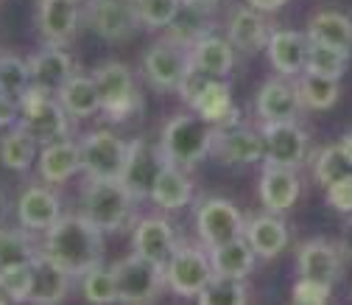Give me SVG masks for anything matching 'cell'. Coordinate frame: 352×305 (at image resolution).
I'll list each match as a JSON object with an SVG mask.
<instances>
[{
  "instance_id": "cell-1",
  "label": "cell",
  "mask_w": 352,
  "mask_h": 305,
  "mask_svg": "<svg viewBox=\"0 0 352 305\" xmlns=\"http://www.w3.org/2000/svg\"><path fill=\"white\" fill-rule=\"evenodd\" d=\"M104 233L84 219L81 213H70L45 230V241H42L39 252L48 255L54 264L67 269L73 277H81L84 272H90L93 266L101 264L104 257Z\"/></svg>"
},
{
  "instance_id": "cell-2",
  "label": "cell",
  "mask_w": 352,
  "mask_h": 305,
  "mask_svg": "<svg viewBox=\"0 0 352 305\" xmlns=\"http://www.w3.org/2000/svg\"><path fill=\"white\" fill-rule=\"evenodd\" d=\"M138 199L120 180H87L81 188V215L90 219L101 233L123 230L135 215Z\"/></svg>"
},
{
  "instance_id": "cell-3",
  "label": "cell",
  "mask_w": 352,
  "mask_h": 305,
  "mask_svg": "<svg viewBox=\"0 0 352 305\" xmlns=\"http://www.w3.org/2000/svg\"><path fill=\"white\" fill-rule=\"evenodd\" d=\"M215 126L207 123L201 115H173L162 126L160 146L170 165L193 168L207 154H212Z\"/></svg>"
},
{
  "instance_id": "cell-4",
  "label": "cell",
  "mask_w": 352,
  "mask_h": 305,
  "mask_svg": "<svg viewBox=\"0 0 352 305\" xmlns=\"http://www.w3.org/2000/svg\"><path fill=\"white\" fill-rule=\"evenodd\" d=\"M17 104H20L17 126L25 129V132L36 140V146H48V143H56V140L67 138L70 112L62 107V101L54 93L31 84Z\"/></svg>"
},
{
  "instance_id": "cell-5",
  "label": "cell",
  "mask_w": 352,
  "mask_h": 305,
  "mask_svg": "<svg viewBox=\"0 0 352 305\" xmlns=\"http://www.w3.org/2000/svg\"><path fill=\"white\" fill-rule=\"evenodd\" d=\"M112 275L120 305H151L160 297V291L168 286L165 266L140 255L120 257L118 264H112Z\"/></svg>"
},
{
  "instance_id": "cell-6",
  "label": "cell",
  "mask_w": 352,
  "mask_h": 305,
  "mask_svg": "<svg viewBox=\"0 0 352 305\" xmlns=\"http://www.w3.org/2000/svg\"><path fill=\"white\" fill-rule=\"evenodd\" d=\"M98 93H101V109L109 115V120H129L135 112L143 109V98L138 93L135 73L123 62H104L93 73Z\"/></svg>"
},
{
  "instance_id": "cell-7",
  "label": "cell",
  "mask_w": 352,
  "mask_h": 305,
  "mask_svg": "<svg viewBox=\"0 0 352 305\" xmlns=\"http://www.w3.org/2000/svg\"><path fill=\"white\" fill-rule=\"evenodd\" d=\"M212 277H215V269H212L210 252L185 241H179V246L173 249V255L165 264L168 288L179 297H199Z\"/></svg>"
},
{
  "instance_id": "cell-8",
  "label": "cell",
  "mask_w": 352,
  "mask_h": 305,
  "mask_svg": "<svg viewBox=\"0 0 352 305\" xmlns=\"http://www.w3.org/2000/svg\"><path fill=\"white\" fill-rule=\"evenodd\" d=\"M165 165H168V157H165L160 143H151V140H143V138L129 140V154H126L120 182L129 188V193L138 202L151 199L154 182L160 180Z\"/></svg>"
},
{
  "instance_id": "cell-9",
  "label": "cell",
  "mask_w": 352,
  "mask_h": 305,
  "mask_svg": "<svg viewBox=\"0 0 352 305\" xmlns=\"http://www.w3.org/2000/svg\"><path fill=\"white\" fill-rule=\"evenodd\" d=\"M126 154V140L107 129H96L81 140V171L87 173V180H120Z\"/></svg>"
},
{
  "instance_id": "cell-10",
  "label": "cell",
  "mask_w": 352,
  "mask_h": 305,
  "mask_svg": "<svg viewBox=\"0 0 352 305\" xmlns=\"http://www.w3.org/2000/svg\"><path fill=\"white\" fill-rule=\"evenodd\" d=\"M196 230H199V241L207 249H212L218 244L241 238L246 233V222L230 199L212 196V199H204L196 210Z\"/></svg>"
},
{
  "instance_id": "cell-11",
  "label": "cell",
  "mask_w": 352,
  "mask_h": 305,
  "mask_svg": "<svg viewBox=\"0 0 352 305\" xmlns=\"http://www.w3.org/2000/svg\"><path fill=\"white\" fill-rule=\"evenodd\" d=\"M190 65V48L173 42L170 36L157 39L143 56V76L154 90H176Z\"/></svg>"
},
{
  "instance_id": "cell-12",
  "label": "cell",
  "mask_w": 352,
  "mask_h": 305,
  "mask_svg": "<svg viewBox=\"0 0 352 305\" xmlns=\"http://www.w3.org/2000/svg\"><path fill=\"white\" fill-rule=\"evenodd\" d=\"M87 23L107 42H126L143 25L135 0H90Z\"/></svg>"
},
{
  "instance_id": "cell-13",
  "label": "cell",
  "mask_w": 352,
  "mask_h": 305,
  "mask_svg": "<svg viewBox=\"0 0 352 305\" xmlns=\"http://www.w3.org/2000/svg\"><path fill=\"white\" fill-rule=\"evenodd\" d=\"M260 132H263V140H266V162L269 165L299 168L307 160L311 140H307V132L296 120L263 123Z\"/></svg>"
},
{
  "instance_id": "cell-14",
  "label": "cell",
  "mask_w": 352,
  "mask_h": 305,
  "mask_svg": "<svg viewBox=\"0 0 352 305\" xmlns=\"http://www.w3.org/2000/svg\"><path fill=\"white\" fill-rule=\"evenodd\" d=\"M344 260L346 257L341 252V244L330 238H311L296 249V272L299 277L336 286L344 272Z\"/></svg>"
},
{
  "instance_id": "cell-15",
  "label": "cell",
  "mask_w": 352,
  "mask_h": 305,
  "mask_svg": "<svg viewBox=\"0 0 352 305\" xmlns=\"http://www.w3.org/2000/svg\"><path fill=\"white\" fill-rule=\"evenodd\" d=\"M212 154L221 162L252 165V162L266 160V140H263L260 129H252L243 123H230V126L215 129Z\"/></svg>"
},
{
  "instance_id": "cell-16",
  "label": "cell",
  "mask_w": 352,
  "mask_h": 305,
  "mask_svg": "<svg viewBox=\"0 0 352 305\" xmlns=\"http://www.w3.org/2000/svg\"><path fill=\"white\" fill-rule=\"evenodd\" d=\"M73 275L67 269H62L59 264H54V260L48 255H36L31 260V291H28V302L31 305H59L70 286H73Z\"/></svg>"
},
{
  "instance_id": "cell-17",
  "label": "cell",
  "mask_w": 352,
  "mask_h": 305,
  "mask_svg": "<svg viewBox=\"0 0 352 305\" xmlns=\"http://www.w3.org/2000/svg\"><path fill=\"white\" fill-rule=\"evenodd\" d=\"M17 222L23 230H51L62 219V202L45 185H28L17 199Z\"/></svg>"
},
{
  "instance_id": "cell-18",
  "label": "cell",
  "mask_w": 352,
  "mask_h": 305,
  "mask_svg": "<svg viewBox=\"0 0 352 305\" xmlns=\"http://www.w3.org/2000/svg\"><path fill=\"white\" fill-rule=\"evenodd\" d=\"M254 109L263 123H283V120H296L302 101L296 93V84H291L285 76L269 78L266 84L257 90Z\"/></svg>"
},
{
  "instance_id": "cell-19",
  "label": "cell",
  "mask_w": 352,
  "mask_h": 305,
  "mask_svg": "<svg viewBox=\"0 0 352 305\" xmlns=\"http://www.w3.org/2000/svg\"><path fill=\"white\" fill-rule=\"evenodd\" d=\"M36 28L45 39V45L65 48L76 39L78 31V9L70 0H39Z\"/></svg>"
},
{
  "instance_id": "cell-20",
  "label": "cell",
  "mask_w": 352,
  "mask_h": 305,
  "mask_svg": "<svg viewBox=\"0 0 352 305\" xmlns=\"http://www.w3.org/2000/svg\"><path fill=\"white\" fill-rule=\"evenodd\" d=\"M131 246H135V255L148 257L154 264H168V257L173 255V249L179 246V238H176V230L170 222L160 219V215H148V219H140L135 224V233H131Z\"/></svg>"
},
{
  "instance_id": "cell-21",
  "label": "cell",
  "mask_w": 352,
  "mask_h": 305,
  "mask_svg": "<svg viewBox=\"0 0 352 305\" xmlns=\"http://www.w3.org/2000/svg\"><path fill=\"white\" fill-rule=\"evenodd\" d=\"M302 193V182L296 177V168H283V165H269L260 173V202L266 213H288Z\"/></svg>"
},
{
  "instance_id": "cell-22",
  "label": "cell",
  "mask_w": 352,
  "mask_h": 305,
  "mask_svg": "<svg viewBox=\"0 0 352 305\" xmlns=\"http://www.w3.org/2000/svg\"><path fill=\"white\" fill-rule=\"evenodd\" d=\"M307 48H311V39L302 31H272L266 42V56L280 76L296 78L299 73H305Z\"/></svg>"
},
{
  "instance_id": "cell-23",
  "label": "cell",
  "mask_w": 352,
  "mask_h": 305,
  "mask_svg": "<svg viewBox=\"0 0 352 305\" xmlns=\"http://www.w3.org/2000/svg\"><path fill=\"white\" fill-rule=\"evenodd\" d=\"M272 31L263 20V14L254 9V6H235L230 12V20H227V39L232 45L243 54H257L266 48Z\"/></svg>"
},
{
  "instance_id": "cell-24",
  "label": "cell",
  "mask_w": 352,
  "mask_h": 305,
  "mask_svg": "<svg viewBox=\"0 0 352 305\" xmlns=\"http://www.w3.org/2000/svg\"><path fill=\"white\" fill-rule=\"evenodd\" d=\"M36 168H39L42 182H48V185L67 182L73 173L81 171V143H73L65 138V140L42 146L36 157Z\"/></svg>"
},
{
  "instance_id": "cell-25",
  "label": "cell",
  "mask_w": 352,
  "mask_h": 305,
  "mask_svg": "<svg viewBox=\"0 0 352 305\" xmlns=\"http://www.w3.org/2000/svg\"><path fill=\"white\" fill-rule=\"evenodd\" d=\"M28 70H31V84L34 87H42L48 93H59V87L76 73L73 70V59L65 48H56V45H45L39 54H34L28 59Z\"/></svg>"
},
{
  "instance_id": "cell-26",
  "label": "cell",
  "mask_w": 352,
  "mask_h": 305,
  "mask_svg": "<svg viewBox=\"0 0 352 305\" xmlns=\"http://www.w3.org/2000/svg\"><path fill=\"white\" fill-rule=\"evenodd\" d=\"M246 241L257 252V257L272 260L288 246V227L277 213H263L246 222Z\"/></svg>"
},
{
  "instance_id": "cell-27",
  "label": "cell",
  "mask_w": 352,
  "mask_h": 305,
  "mask_svg": "<svg viewBox=\"0 0 352 305\" xmlns=\"http://www.w3.org/2000/svg\"><path fill=\"white\" fill-rule=\"evenodd\" d=\"M210 252V260H212V269L215 275L221 277H235V280H246L257 264V252L252 249V244L246 241V235L241 238H232L227 244H218Z\"/></svg>"
},
{
  "instance_id": "cell-28",
  "label": "cell",
  "mask_w": 352,
  "mask_h": 305,
  "mask_svg": "<svg viewBox=\"0 0 352 305\" xmlns=\"http://www.w3.org/2000/svg\"><path fill=\"white\" fill-rule=\"evenodd\" d=\"M190 62L215 78H227L235 65V45L227 36H218L212 31L190 48Z\"/></svg>"
},
{
  "instance_id": "cell-29",
  "label": "cell",
  "mask_w": 352,
  "mask_h": 305,
  "mask_svg": "<svg viewBox=\"0 0 352 305\" xmlns=\"http://www.w3.org/2000/svg\"><path fill=\"white\" fill-rule=\"evenodd\" d=\"M56 98L62 101V107L70 112V118H90L101 109V93L93 76H81L73 73L62 87Z\"/></svg>"
},
{
  "instance_id": "cell-30",
  "label": "cell",
  "mask_w": 352,
  "mask_h": 305,
  "mask_svg": "<svg viewBox=\"0 0 352 305\" xmlns=\"http://www.w3.org/2000/svg\"><path fill=\"white\" fill-rule=\"evenodd\" d=\"M190 199H193V182L185 173V168L168 162L165 171L160 173V180L154 182L151 202L162 210H182L190 204Z\"/></svg>"
},
{
  "instance_id": "cell-31",
  "label": "cell",
  "mask_w": 352,
  "mask_h": 305,
  "mask_svg": "<svg viewBox=\"0 0 352 305\" xmlns=\"http://www.w3.org/2000/svg\"><path fill=\"white\" fill-rule=\"evenodd\" d=\"M305 34L311 42H322V45L352 51V20L341 12H333V9L316 12L311 20H307Z\"/></svg>"
},
{
  "instance_id": "cell-32",
  "label": "cell",
  "mask_w": 352,
  "mask_h": 305,
  "mask_svg": "<svg viewBox=\"0 0 352 305\" xmlns=\"http://www.w3.org/2000/svg\"><path fill=\"white\" fill-rule=\"evenodd\" d=\"M193 112L201 115L207 123H212L215 129L238 123V112L232 107V93H230V84L224 78H215L207 90L201 93V98L193 104Z\"/></svg>"
},
{
  "instance_id": "cell-33",
  "label": "cell",
  "mask_w": 352,
  "mask_h": 305,
  "mask_svg": "<svg viewBox=\"0 0 352 305\" xmlns=\"http://www.w3.org/2000/svg\"><path fill=\"white\" fill-rule=\"evenodd\" d=\"M210 9H212V6L182 3L179 14H176L173 23L168 25V36H170L173 42H179V45H185V48H193L199 39H204L207 34H212Z\"/></svg>"
},
{
  "instance_id": "cell-34",
  "label": "cell",
  "mask_w": 352,
  "mask_h": 305,
  "mask_svg": "<svg viewBox=\"0 0 352 305\" xmlns=\"http://www.w3.org/2000/svg\"><path fill=\"white\" fill-rule=\"evenodd\" d=\"M341 78H330V76H316V73H299L296 76V93L302 101V109H330L336 107L338 96H341Z\"/></svg>"
},
{
  "instance_id": "cell-35",
  "label": "cell",
  "mask_w": 352,
  "mask_h": 305,
  "mask_svg": "<svg viewBox=\"0 0 352 305\" xmlns=\"http://www.w3.org/2000/svg\"><path fill=\"white\" fill-rule=\"evenodd\" d=\"M36 157V140L20 126H12L9 132L0 138V162L9 171H28Z\"/></svg>"
},
{
  "instance_id": "cell-36",
  "label": "cell",
  "mask_w": 352,
  "mask_h": 305,
  "mask_svg": "<svg viewBox=\"0 0 352 305\" xmlns=\"http://www.w3.org/2000/svg\"><path fill=\"white\" fill-rule=\"evenodd\" d=\"M39 255V249H34V244L28 241V230H0V272L3 269H14V266H25Z\"/></svg>"
},
{
  "instance_id": "cell-37",
  "label": "cell",
  "mask_w": 352,
  "mask_h": 305,
  "mask_svg": "<svg viewBox=\"0 0 352 305\" xmlns=\"http://www.w3.org/2000/svg\"><path fill=\"white\" fill-rule=\"evenodd\" d=\"M352 51L344 48H333V45H322V42H311L307 48V59H305V70L316 73V76H330V78H341L346 70Z\"/></svg>"
},
{
  "instance_id": "cell-38",
  "label": "cell",
  "mask_w": 352,
  "mask_h": 305,
  "mask_svg": "<svg viewBox=\"0 0 352 305\" xmlns=\"http://www.w3.org/2000/svg\"><path fill=\"white\" fill-rule=\"evenodd\" d=\"M78 280H81V294L90 305H112V302H118V286H115L112 266L98 264L90 272H84Z\"/></svg>"
},
{
  "instance_id": "cell-39",
  "label": "cell",
  "mask_w": 352,
  "mask_h": 305,
  "mask_svg": "<svg viewBox=\"0 0 352 305\" xmlns=\"http://www.w3.org/2000/svg\"><path fill=\"white\" fill-rule=\"evenodd\" d=\"M349 173H352V162L344 157V151H341L338 143L324 146V149L314 157V177H316V182H319L324 191H327L330 185H336L338 180L349 177Z\"/></svg>"
},
{
  "instance_id": "cell-40",
  "label": "cell",
  "mask_w": 352,
  "mask_h": 305,
  "mask_svg": "<svg viewBox=\"0 0 352 305\" xmlns=\"http://www.w3.org/2000/svg\"><path fill=\"white\" fill-rule=\"evenodd\" d=\"M28 87H31L28 62L14 54H0V93L20 101Z\"/></svg>"
},
{
  "instance_id": "cell-41",
  "label": "cell",
  "mask_w": 352,
  "mask_h": 305,
  "mask_svg": "<svg viewBox=\"0 0 352 305\" xmlns=\"http://www.w3.org/2000/svg\"><path fill=\"white\" fill-rule=\"evenodd\" d=\"M196 299H199V305H246L249 297H246L243 280L215 275V277L201 288V294H199Z\"/></svg>"
},
{
  "instance_id": "cell-42",
  "label": "cell",
  "mask_w": 352,
  "mask_h": 305,
  "mask_svg": "<svg viewBox=\"0 0 352 305\" xmlns=\"http://www.w3.org/2000/svg\"><path fill=\"white\" fill-rule=\"evenodd\" d=\"M185 0H135L140 23L148 28H168L173 17L179 14Z\"/></svg>"
},
{
  "instance_id": "cell-43",
  "label": "cell",
  "mask_w": 352,
  "mask_h": 305,
  "mask_svg": "<svg viewBox=\"0 0 352 305\" xmlns=\"http://www.w3.org/2000/svg\"><path fill=\"white\" fill-rule=\"evenodd\" d=\"M215 81V76H210V73H204L199 65H188V70H185V76H182V81H179V87H176V93H179V98L193 109V104L201 98V93L207 90V87Z\"/></svg>"
},
{
  "instance_id": "cell-44",
  "label": "cell",
  "mask_w": 352,
  "mask_h": 305,
  "mask_svg": "<svg viewBox=\"0 0 352 305\" xmlns=\"http://www.w3.org/2000/svg\"><path fill=\"white\" fill-rule=\"evenodd\" d=\"M0 288H3L12 302H28V291H31V264L25 266H14V269H3L0 272Z\"/></svg>"
},
{
  "instance_id": "cell-45",
  "label": "cell",
  "mask_w": 352,
  "mask_h": 305,
  "mask_svg": "<svg viewBox=\"0 0 352 305\" xmlns=\"http://www.w3.org/2000/svg\"><path fill=\"white\" fill-rule=\"evenodd\" d=\"M330 291L333 286L319 283V280H307L299 277L294 283V302H311V305H327L330 302Z\"/></svg>"
},
{
  "instance_id": "cell-46",
  "label": "cell",
  "mask_w": 352,
  "mask_h": 305,
  "mask_svg": "<svg viewBox=\"0 0 352 305\" xmlns=\"http://www.w3.org/2000/svg\"><path fill=\"white\" fill-rule=\"evenodd\" d=\"M324 193H327V204L336 213L352 215V173H349V177H344V180H338L336 185H330Z\"/></svg>"
},
{
  "instance_id": "cell-47",
  "label": "cell",
  "mask_w": 352,
  "mask_h": 305,
  "mask_svg": "<svg viewBox=\"0 0 352 305\" xmlns=\"http://www.w3.org/2000/svg\"><path fill=\"white\" fill-rule=\"evenodd\" d=\"M20 120V104L0 93V126H17Z\"/></svg>"
},
{
  "instance_id": "cell-48",
  "label": "cell",
  "mask_w": 352,
  "mask_h": 305,
  "mask_svg": "<svg viewBox=\"0 0 352 305\" xmlns=\"http://www.w3.org/2000/svg\"><path fill=\"white\" fill-rule=\"evenodd\" d=\"M341 252H344V257L346 260H352V215H349V219H346V224L341 227Z\"/></svg>"
},
{
  "instance_id": "cell-49",
  "label": "cell",
  "mask_w": 352,
  "mask_h": 305,
  "mask_svg": "<svg viewBox=\"0 0 352 305\" xmlns=\"http://www.w3.org/2000/svg\"><path fill=\"white\" fill-rule=\"evenodd\" d=\"M249 6H254L257 12H277V9H283L288 0H246Z\"/></svg>"
},
{
  "instance_id": "cell-50",
  "label": "cell",
  "mask_w": 352,
  "mask_h": 305,
  "mask_svg": "<svg viewBox=\"0 0 352 305\" xmlns=\"http://www.w3.org/2000/svg\"><path fill=\"white\" fill-rule=\"evenodd\" d=\"M6 219H9V196L3 188H0V230L6 227Z\"/></svg>"
},
{
  "instance_id": "cell-51",
  "label": "cell",
  "mask_w": 352,
  "mask_h": 305,
  "mask_svg": "<svg viewBox=\"0 0 352 305\" xmlns=\"http://www.w3.org/2000/svg\"><path fill=\"white\" fill-rule=\"evenodd\" d=\"M338 146H341V151H344V157L352 162V129L349 132H344L341 135V140H338Z\"/></svg>"
},
{
  "instance_id": "cell-52",
  "label": "cell",
  "mask_w": 352,
  "mask_h": 305,
  "mask_svg": "<svg viewBox=\"0 0 352 305\" xmlns=\"http://www.w3.org/2000/svg\"><path fill=\"white\" fill-rule=\"evenodd\" d=\"M185 3H196V6H215L218 0H185Z\"/></svg>"
},
{
  "instance_id": "cell-53",
  "label": "cell",
  "mask_w": 352,
  "mask_h": 305,
  "mask_svg": "<svg viewBox=\"0 0 352 305\" xmlns=\"http://www.w3.org/2000/svg\"><path fill=\"white\" fill-rule=\"evenodd\" d=\"M9 302H12V297H9L3 288H0V305H9Z\"/></svg>"
},
{
  "instance_id": "cell-54",
  "label": "cell",
  "mask_w": 352,
  "mask_h": 305,
  "mask_svg": "<svg viewBox=\"0 0 352 305\" xmlns=\"http://www.w3.org/2000/svg\"><path fill=\"white\" fill-rule=\"evenodd\" d=\"M294 305H311V302H294Z\"/></svg>"
},
{
  "instance_id": "cell-55",
  "label": "cell",
  "mask_w": 352,
  "mask_h": 305,
  "mask_svg": "<svg viewBox=\"0 0 352 305\" xmlns=\"http://www.w3.org/2000/svg\"><path fill=\"white\" fill-rule=\"evenodd\" d=\"M70 3H81V0H70Z\"/></svg>"
}]
</instances>
